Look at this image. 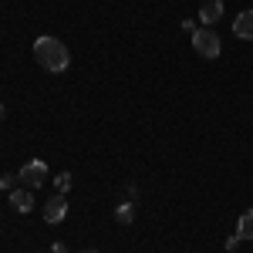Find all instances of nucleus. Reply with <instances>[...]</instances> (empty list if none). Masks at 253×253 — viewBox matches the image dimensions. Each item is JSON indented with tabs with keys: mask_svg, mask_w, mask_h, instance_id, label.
<instances>
[{
	"mask_svg": "<svg viewBox=\"0 0 253 253\" xmlns=\"http://www.w3.org/2000/svg\"><path fill=\"white\" fill-rule=\"evenodd\" d=\"M17 182H20L17 172H3V175H0V189H3V193H14V189H17Z\"/></svg>",
	"mask_w": 253,
	"mask_h": 253,
	"instance_id": "obj_10",
	"label": "nucleus"
},
{
	"mask_svg": "<svg viewBox=\"0 0 253 253\" xmlns=\"http://www.w3.org/2000/svg\"><path fill=\"white\" fill-rule=\"evenodd\" d=\"M44 223H61L64 216H68V199H64V193H58V196H51L47 203H44Z\"/></svg>",
	"mask_w": 253,
	"mask_h": 253,
	"instance_id": "obj_4",
	"label": "nucleus"
},
{
	"mask_svg": "<svg viewBox=\"0 0 253 253\" xmlns=\"http://www.w3.org/2000/svg\"><path fill=\"white\" fill-rule=\"evenodd\" d=\"M51 253H68V250H64V243H54V247H51Z\"/></svg>",
	"mask_w": 253,
	"mask_h": 253,
	"instance_id": "obj_13",
	"label": "nucleus"
},
{
	"mask_svg": "<svg viewBox=\"0 0 253 253\" xmlns=\"http://www.w3.org/2000/svg\"><path fill=\"white\" fill-rule=\"evenodd\" d=\"M236 247H240V236H236V233H233V236H226V253H233Z\"/></svg>",
	"mask_w": 253,
	"mask_h": 253,
	"instance_id": "obj_12",
	"label": "nucleus"
},
{
	"mask_svg": "<svg viewBox=\"0 0 253 253\" xmlns=\"http://www.w3.org/2000/svg\"><path fill=\"white\" fill-rule=\"evenodd\" d=\"M193 47L199 58H219V51H223V44H219V34L210 31V27H196L193 31Z\"/></svg>",
	"mask_w": 253,
	"mask_h": 253,
	"instance_id": "obj_2",
	"label": "nucleus"
},
{
	"mask_svg": "<svg viewBox=\"0 0 253 253\" xmlns=\"http://www.w3.org/2000/svg\"><path fill=\"white\" fill-rule=\"evenodd\" d=\"M199 20L210 27V24H216V20H223V3L219 0H206L203 7H199Z\"/></svg>",
	"mask_w": 253,
	"mask_h": 253,
	"instance_id": "obj_7",
	"label": "nucleus"
},
{
	"mask_svg": "<svg viewBox=\"0 0 253 253\" xmlns=\"http://www.w3.org/2000/svg\"><path fill=\"white\" fill-rule=\"evenodd\" d=\"M71 182H75V179H71V172H61L58 179H54V186H58V193H68V189H71Z\"/></svg>",
	"mask_w": 253,
	"mask_h": 253,
	"instance_id": "obj_11",
	"label": "nucleus"
},
{
	"mask_svg": "<svg viewBox=\"0 0 253 253\" xmlns=\"http://www.w3.org/2000/svg\"><path fill=\"white\" fill-rule=\"evenodd\" d=\"M17 175H20V186L34 193V189H41V186L47 182V162H41V159H34V162H24Z\"/></svg>",
	"mask_w": 253,
	"mask_h": 253,
	"instance_id": "obj_3",
	"label": "nucleus"
},
{
	"mask_svg": "<svg viewBox=\"0 0 253 253\" xmlns=\"http://www.w3.org/2000/svg\"><path fill=\"white\" fill-rule=\"evenodd\" d=\"M115 219H118V223H125V226H128V223L135 219V206H132V203H122V206L115 210Z\"/></svg>",
	"mask_w": 253,
	"mask_h": 253,
	"instance_id": "obj_9",
	"label": "nucleus"
},
{
	"mask_svg": "<svg viewBox=\"0 0 253 253\" xmlns=\"http://www.w3.org/2000/svg\"><path fill=\"white\" fill-rule=\"evenodd\" d=\"M0 122H3V105H0Z\"/></svg>",
	"mask_w": 253,
	"mask_h": 253,
	"instance_id": "obj_15",
	"label": "nucleus"
},
{
	"mask_svg": "<svg viewBox=\"0 0 253 253\" xmlns=\"http://www.w3.org/2000/svg\"><path fill=\"white\" fill-rule=\"evenodd\" d=\"M233 34L240 41H253V10H243V14H236L233 20Z\"/></svg>",
	"mask_w": 253,
	"mask_h": 253,
	"instance_id": "obj_5",
	"label": "nucleus"
},
{
	"mask_svg": "<svg viewBox=\"0 0 253 253\" xmlns=\"http://www.w3.org/2000/svg\"><path fill=\"white\" fill-rule=\"evenodd\" d=\"M236 236H240V240H253V210H247V213L240 216V223H236Z\"/></svg>",
	"mask_w": 253,
	"mask_h": 253,
	"instance_id": "obj_8",
	"label": "nucleus"
},
{
	"mask_svg": "<svg viewBox=\"0 0 253 253\" xmlns=\"http://www.w3.org/2000/svg\"><path fill=\"white\" fill-rule=\"evenodd\" d=\"M78 253H98V250H78Z\"/></svg>",
	"mask_w": 253,
	"mask_h": 253,
	"instance_id": "obj_14",
	"label": "nucleus"
},
{
	"mask_svg": "<svg viewBox=\"0 0 253 253\" xmlns=\"http://www.w3.org/2000/svg\"><path fill=\"white\" fill-rule=\"evenodd\" d=\"M10 206H14L17 213H31V210H34V193L24 189V186L14 189V193H10Z\"/></svg>",
	"mask_w": 253,
	"mask_h": 253,
	"instance_id": "obj_6",
	"label": "nucleus"
},
{
	"mask_svg": "<svg viewBox=\"0 0 253 253\" xmlns=\"http://www.w3.org/2000/svg\"><path fill=\"white\" fill-rule=\"evenodd\" d=\"M34 58L44 71H51V75H61V71H68V64H71V51H68V44L61 38H38L34 41Z\"/></svg>",
	"mask_w": 253,
	"mask_h": 253,
	"instance_id": "obj_1",
	"label": "nucleus"
}]
</instances>
